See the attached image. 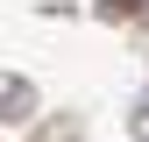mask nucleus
I'll list each match as a JSON object with an SVG mask.
<instances>
[{
  "instance_id": "obj_1",
  "label": "nucleus",
  "mask_w": 149,
  "mask_h": 142,
  "mask_svg": "<svg viewBox=\"0 0 149 142\" xmlns=\"http://www.w3.org/2000/svg\"><path fill=\"white\" fill-rule=\"evenodd\" d=\"M29 106H36V85L29 78H0V121H22Z\"/></svg>"
},
{
  "instance_id": "obj_2",
  "label": "nucleus",
  "mask_w": 149,
  "mask_h": 142,
  "mask_svg": "<svg viewBox=\"0 0 149 142\" xmlns=\"http://www.w3.org/2000/svg\"><path fill=\"white\" fill-rule=\"evenodd\" d=\"M135 142H149V100L135 106Z\"/></svg>"
}]
</instances>
